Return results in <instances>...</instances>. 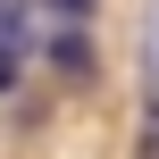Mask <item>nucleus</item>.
<instances>
[{"label":"nucleus","mask_w":159,"mask_h":159,"mask_svg":"<svg viewBox=\"0 0 159 159\" xmlns=\"http://www.w3.org/2000/svg\"><path fill=\"white\" fill-rule=\"evenodd\" d=\"M134 159H159V0L143 8V134Z\"/></svg>","instance_id":"1"},{"label":"nucleus","mask_w":159,"mask_h":159,"mask_svg":"<svg viewBox=\"0 0 159 159\" xmlns=\"http://www.w3.org/2000/svg\"><path fill=\"white\" fill-rule=\"evenodd\" d=\"M17 42H25V25H17V8H8V0H0V50H8V59H17Z\"/></svg>","instance_id":"2"},{"label":"nucleus","mask_w":159,"mask_h":159,"mask_svg":"<svg viewBox=\"0 0 159 159\" xmlns=\"http://www.w3.org/2000/svg\"><path fill=\"white\" fill-rule=\"evenodd\" d=\"M50 8H59V17H67V25H75V17H84V0H50Z\"/></svg>","instance_id":"3"},{"label":"nucleus","mask_w":159,"mask_h":159,"mask_svg":"<svg viewBox=\"0 0 159 159\" xmlns=\"http://www.w3.org/2000/svg\"><path fill=\"white\" fill-rule=\"evenodd\" d=\"M8 84H17V59H8V50H0V92H8Z\"/></svg>","instance_id":"4"}]
</instances>
